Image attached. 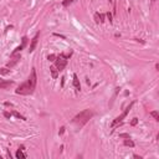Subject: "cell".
Listing matches in <instances>:
<instances>
[{
  "label": "cell",
  "instance_id": "6da1fadb",
  "mask_svg": "<svg viewBox=\"0 0 159 159\" xmlns=\"http://www.w3.org/2000/svg\"><path fill=\"white\" fill-rule=\"evenodd\" d=\"M36 83H37V76H36V70L32 69L31 75H30L29 80L26 82H24L21 86H19L15 92L18 94H24V96H29V94H32L36 88Z\"/></svg>",
  "mask_w": 159,
  "mask_h": 159
},
{
  "label": "cell",
  "instance_id": "7a4b0ae2",
  "mask_svg": "<svg viewBox=\"0 0 159 159\" xmlns=\"http://www.w3.org/2000/svg\"><path fill=\"white\" fill-rule=\"evenodd\" d=\"M92 116H93V112L91 111V109H85V111L80 112L77 116L73 117L72 123H73L77 128H81V127L85 126V124L88 122L91 118H92Z\"/></svg>",
  "mask_w": 159,
  "mask_h": 159
},
{
  "label": "cell",
  "instance_id": "3957f363",
  "mask_svg": "<svg viewBox=\"0 0 159 159\" xmlns=\"http://www.w3.org/2000/svg\"><path fill=\"white\" fill-rule=\"evenodd\" d=\"M133 104H134V102H132V103H131L129 106H128V107H127L126 109H124V111H123L122 113H121V115H119L118 117H117V118H116L115 121H113V122H112V124H111V128H115L116 126H118V124H121V123L123 122V119L126 118V117H127V115H128V113H129V111L132 109V107H133Z\"/></svg>",
  "mask_w": 159,
  "mask_h": 159
},
{
  "label": "cell",
  "instance_id": "277c9868",
  "mask_svg": "<svg viewBox=\"0 0 159 159\" xmlns=\"http://www.w3.org/2000/svg\"><path fill=\"white\" fill-rule=\"evenodd\" d=\"M66 65H67V60H66V59H63L61 55L56 57V60H55V67L59 70V72L65 69Z\"/></svg>",
  "mask_w": 159,
  "mask_h": 159
},
{
  "label": "cell",
  "instance_id": "5b68a950",
  "mask_svg": "<svg viewBox=\"0 0 159 159\" xmlns=\"http://www.w3.org/2000/svg\"><path fill=\"white\" fill-rule=\"evenodd\" d=\"M39 37H40V32H37L36 35L32 37L31 44H30V49H29V51H30V52H32L34 50H35V47H36V45H37V40H39Z\"/></svg>",
  "mask_w": 159,
  "mask_h": 159
},
{
  "label": "cell",
  "instance_id": "8992f818",
  "mask_svg": "<svg viewBox=\"0 0 159 159\" xmlns=\"http://www.w3.org/2000/svg\"><path fill=\"white\" fill-rule=\"evenodd\" d=\"M20 61V55H16V54H13V59H11V61L7 63V67H13V66H15L16 63Z\"/></svg>",
  "mask_w": 159,
  "mask_h": 159
},
{
  "label": "cell",
  "instance_id": "52a82bcc",
  "mask_svg": "<svg viewBox=\"0 0 159 159\" xmlns=\"http://www.w3.org/2000/svg\"><path fill=\"white\" fill-rule=\"evenodd\" d=\"M94 21H96L97 24H103L104 22V15L100 14V13H96L94 14Z\"/></svg>",
  "mask_w": 159,
  "mask_h": 159
},
{
  "label": "cell",
  "instance_id": "ba28073f",
  "mask_svg": "<svg viewBox=\"0 0 159 159\" xmlns=\"http://www.w3.org/2000/svg\"><path fill=\"white\" fill-rule=\"evenodd\" d=\"M13 85H14L13 81H0V88H1V90L9 88V87L13 86Z\"/></svg>",
  "mask_w": 159,
  "mask_h": 159
},
{
  "label": "cell",
  "instance_id": "9c48e42d",
  "mask_svg": "<svg viewBox=\"0 0 159 159\" xmlns=\"http://www.w3.org/2000/svg\"><path fill=\"white\" fill-rule=\"evenodd\" d=\"M50 72H51L52 78H57V77H59V70L56 69L55 66H51V67H50Z\"/></svg>",
  "mask_w": 159,
  "mask_h": 159
},
{
  "label": "cell",
  "instance_id": "30bf717a",
  "mask_svg": "<svg viewBox=\"0 0 159 159\" xmlns=\"http://www.w3.org/2000/svg\"><path fill=\"white\" fill-rule=\"evenodd\" d=\"M72 83H73V86L76 87L77 90H81V85H80V80H78V77H77V75H76V73L73 75V81H72Z\"/></svg>",
  "mask_w": 159,
  "mask_h": 159
},
{
  "label": "cell",
  "instance_id": "8fae6325",
  "mask_svg": "<svg viewBox=\"0 0 159 159\" xmlns=\"http://www.w3.org/2000/svg\"><path fill=\"white\" fill-rule=\"evenodd\" d=\"M16 158L18 159H24V158H26V154L22 153V149L19 148V150L16 152Z\"/></svg>",
  "mask_w": 159,
  "mask_h": 159
},
{
  "label": "cell",
  "instance_id": "7c38bea8",
  "mask_svg": "<svg viewBox=\"0 0 159 159\" xmlns=\"http://www.w3.org/2000/svg\"><path fill=\"white\" fill-rule=\"evenodd\" d=\"M124 146L132 147V148H133V147H134V143H133V141H131V138H127V139H124Z\"/></svg>",
  "mask_w": 159,
  "mask_h": 159
},
{
  "label": "cell",
  "instance_id": "4fadbf2b",
  "mask_svg": "<svg viewBox=\"0 0 159 159\" xmlns=\"http://www.w3.org/2000/svg\"><path fill=\"white\" fill-rule=\"evenodd\" d=\"M11 115H13V116H15V117H18V118H20V119H24V121H26V118H25V117H24V116H21L20 113H19V112H16V111H11Z\"/></svg>",
  "mask_w": 159,
  "mask_h": 159
},
{
  "label": "cell",
  "instance_id": "5bb4252c",
  "mask_svg": "<svg viewBox=\"0 0 159 159\" xmlns=\"http://www.w3.org/2000/svg\"><path fill=\"white\" fill-rule=\"evenodd\" d=\"M10 73V70L9 69H5V67H3V69H0V75H3V76H6V75Z\"/></svg>",
  "mask_w": 159,
  "mask_h": 159
},
{
  "label": "cell",
  "instance_id": "9a60e30c",
  "mask_svg": "<svg viewBox=\"0 0 159 159\" xmlns=\"http://www.w3.org/2000/svg\"><path fill=\"white\" fill-rule=\"evenodd\" d=\"M75 1H76V0H63V1H62V5H63V6H69V5H71V4L75 3Z\"/></svg>",
  "mask_w": 159,
  "mask_h": 159
},
{
  "label": "cell",
  "instance_id": "2e32d148",
  "mask_svg": "<svg viewBox=\"0 0 159 159\" xmlns=\"http://www.w3.org/2000/svg\"><path fill=\"white\" fill-rule=\"evenodd\" d=\"M150 116H152L156 121H159V115H158L157 111H152V112H150Z\"/></svg>",
  "mask_w": 159,
  "mask_h": 159
},
{
  "label": "cell",
  "instance_id": "e0dca14e",
  "mask_svg": "<svg viewBox=\"0 0 159 159\" xmlns=\"http://www.w3.org/2000/svg\"><path fill=\"white\" fill-rule=\"evenodd\" d=\"M56 57H57L56 55H49V56H47V60H49V61H55Z\"/></svg>",
  "mask_w": 159,
  "mask_h": 159
},
{
  "label": "cell",
  "instance_id": "ac0fdd59",
  "mask_svg": "<svg viewBox=\"0 0 159 159\" xmlns=\"http://www.w3.org/2000/svg\"><path fill=\"white\" fill-rule=\"evenodd\" d=\"M107 18H108V20H109V22H113V20H112V14L111 13H107Z\"/></svg>",
  "mask_w": 159,
  "mask_h": 159
},
{
  "label": "cell",
  "instance_id": "d6986e66",
  "mask_svg": "<svg viewBox=\"0 0 159 159\" xmlns=\"http://www.w3.org/2000/svg\"><path fill=\"white\" fill-rule=\"evenodd\" d=\"M138 123V119L137 118H133V121H132V122H131V124H132V126H135V124H137Z\"/></svg>",
  "mask_w": 159,
  "mask_h": 159
},
{
  "label": "cell",
  "instance_id": "ffe728a7",
  "mask_svg": "<svg viewBox=\"0 0 159 159\" xmlns=\"http://www.w3.org/2000/svg\"><path fill=\"white\" fill-rule=\"evenodd\" d=\"M4 116H5L6 118H10V117H11V112L10 113L9 112H5V113H4Z\"/></svg>",
  "mask_w": 159,
  "mask_h": 159
},
{
  "label": "cell",
  "instance_id": "44dd1931",
  "mask_svg": "<svg viewBox=\"0 0 159 159\" xmlns=\"http://www.w3.org/2000/svg\"><path fill=\"white\" fill-rule=\"evenodd\" d=\"M63 132H65V127H61V128H60V132H59V134H62Z\"/></svg>",
  "mask_w": 159,
  "mask_h": 159
},
{
  "label": "cell",
  "instance_id": "7402d4cb",
  "mask_svg": "<svg viewBox=\"0 0 159 159\" xmlns=\"http://www.w3.org/2000/svg\"><path fill=\"white\" fill-rule=\"evenodd\" d=\"M119 137H122V138H129V135H128V134H119Z\"/></svg>",
  "mask_w": 159,
  "mask_h": 159
},
{
  "label": "cell",
  "instance_id": "603a6c76",
  "mask_svg": "<svg viewBox=\"0 0 159 159\" xmlns=\"http://www.w3.org/2000/svg\"><path fill=\"white\" fill-rule=\"evenodd\" d=\"M134 158H138V159H142V157H139V156H137V154H134Z\"/></svg>",
  "mask_w": 159,
  "mask_h": 159
},
{
  "label": "cell",
  "instance_id": "cb8c5ba5",
  "mask_svg": "<svg viewBox=\"0 0 159 159\" xmlns=\"http://www.w3.org/2000/svg\"><path fill=\"white\" fill-rule=\"evenodd\" d=\"M152 1H153V3H154V1H156V0H152Z\"/></svg>",
  "mask_w": 159,
  "mask_h": 159
}]
</instances>
